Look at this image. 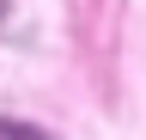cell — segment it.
Masks as SVG:
<instances>
[{
	"label": "cell",
	"mask_w": 146,
	"mask_h": 140,
	"mask_svg": "<svg viewBox=\"0 0 146 140\" xmlns=\"http://www.w3.org/2000/svg\"><path fill=\"white\" fill-rule=\"evenodd\" d=\"M0 140H49V134L31 128V122H0Z\"/></svg>",
	"instance_id": "6da1fadb"
},
{
	"label": "cell",
	"mask_w": 146,
	"mask_h": 140,
	"mask_svg": "<svg viewBox=\"0 0 146 140\" xmlns=\"http://www.w3.org/2000/svg\"><path fill=\"white\" fill-rule=\"evenodd\" d=\"M0 12H6V0H0Z\"/></svg>",
	"instance_id": "7a4b0ae2"
}]
</instances>
